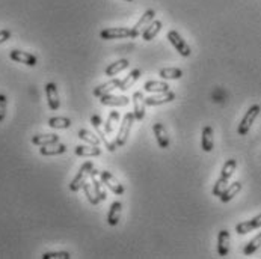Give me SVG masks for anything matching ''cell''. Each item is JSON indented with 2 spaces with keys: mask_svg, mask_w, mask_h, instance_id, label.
Returning a JSON list of instances; mask_svg holds the SVG:
<instances>
[{
  "mask_svg": "<svg viewBox=\"0 0 261 259\" xmlns=\"http://www.w3.org/2000/svg\"><path fill=\"white\" fill-rule=\"evenodd\" d=\"M154 17H156V11L154 9H148V11H145V14L139 18V21L134 24V27H133V30H134V33L139 36V35H142V32H143V29L154 20Z\"/></svg>",
  "mask_w": 261,
  "mask_h": 259,
  "instance_id": "17",
  "label": "cell"
},
{
  "mask_svg": "<svg viewBox=\"0 0 261 259\" xmlns=\"http://www.w3.org/2000/svg\"><path fill=\"white\" fill-rule=\"evenodd\" d=\"M91 184H92V183H91ZM91 184H89V183H85V184H83V192L86 194L89 203L94 205V206H97L98 202H100V199H98V196H97L95 190H94V186H91Z\"/></svg>",
  "mask_w": 261,
  "mask_h": 259,
  "instance_id": "32",
  "label": "cell"
},
{
  "mask_svg": "<svg viewBox=\"0 0 261 259\" xmlns=\"http://www.w3.org/2000/svg\"><path fill=\"white\" fill-rule=\"evenodd\" d=\"M9 38H11V32H9L8 29H3V30H0V44L6 42Z\"/></svg>",
  "mask_w": 261,
  "mask_h": 259,
  "instance_id": "37",
  "label": "cell"
},
{
  "mask_svg": "<svg viewBox=\"0 0 261 259\" xmlns=\"http://www.w3.org/2000/svg\"><path fill=\"white\" fill-rule=\"evenodd\" d=\"M66 151V146L64 143L55 142V143H49V145H43L40 148V154L44 157H55V155H61Z\"/></svg>",
  "mask_w": 261,
  "mask_h": 259,
  "instance_id": "14",
  "label": "cell"
},
{
  "mask_svg": "<svg viewBox=\"0 0 261 259\" xmlns=\"http://www.w3.org/2000/svg\"><path fill=\"white\" fill-rule=\"evenodd\" d=\"M217 253L219 256H227L230 253V232L222 229L217 235Z\"/></svg>",
  "mask_w": 261,
  "mask_h": 259,
  "instance_id": "18",
  "label": "cell"
},
{
  "mask_svg": "<svg viewBox=\"0 0 261 259\" xmlns=\"http://www.w3.org/2000/svg\"><path fill=\"white\" fill-rule=\"evenodd\" d=\"M260 247H261V234H258L255 238H252V240L245 246V249H243V255H245V256H251V255H254Z\"/></svg>",
  "mask_w": 261,
  "mask_h": 259,
  "instance_id": "30",
  "label": "cell"
},
{
  "mask_svg": "<svg viewBox=\"0 0 261 259\" xmlns=\"http://www.w3.org/2000/svg\"><path fill=\"white\" fill-rule=\"evenodd\" d=\"M261 112V107L258 104H254V106H251L249 109H248V112L245 113V116H243V119H242V122H240V125H239V134L240 136H246L248 133H249V130L252 127V124L255 122V119H257V116L260 115Z\"/></svg>",
  "mask_w": 261,
  "mask_h": 259,
  "instance_id": "5",
  "label": "cell"
},
{
  "mask_svg": "<svg viewBox=\"0 0 261 259\" xmlns=\"http://www.w3.org/2000/svg\"><path fill=\"white\" fill-rule=\"evenodd\" d=\"M258 228H261V214L260 215H257V217H254V219H251V220H248V222L239 223V225L236 226V232H237L239 235H245V234L252 232L254 229H258Z\"/></svg>",
  "mask_w": 261,
  "mask_h": 259,
  "instance_id": "15",
  "label": "cell"
},
{
  "mask_svg": "<svg viewBox=\"0 0 261 259\" xmlns=\"http://www.w3.org/2000/svg\"><path fill=\"white\" fill-rule=\"evenodd\" d=\"M92 169H94L92 161H86V163H83V164L80 166V169H79L77 175H76V177H74V180L69 183V190H71L72 193H76V192H79L80 189H83V184H85V183H86V180L91 177Z\"/></svg>",
  "mask_w": 261,
  "mask_h": 259,
  "instance_id": "2",
  "label": "cell"
},
{
  "mask_svg": "<svg viewBox=\"0 0 261 259\" xmlns=\"http://www.w3.org/2000/svg\"><path fill=\"white\" fill-rule=\"evenodd\" d=\"M129 68V61L127 59H120V61H117V62H114V64H110L107 68H106V75L107 77H114V75H117V74H120L121 71H124V69H127Z\"/></svg>",
  "mask_w": 261,
  "mask_h": 259,
  "instance_id": "25",
  "label": "cell"
},
{
  "mask_svg": "<svg viewBox=\"0 0 261 259\" xmlns=\"http://www.w3.org/2000/svg\"><path fill=\"white\" fill-rule=\"evenodd\" d=\"M120 83H121V80H118V78H112V80H109L107 83H103V84L97 86V88L94 89V92H92V94H94V97L101 98V97H104V95L110 94L114 89H118Z\"/></svg>",
  "mask_w": 261,
  "mask_h": 259,
  "instance_id": "16",
  "label": "cell"
},
{
  "mask_svg": "<svg viewBox=\"0 0 261 259\" xmlns=\"http://www.w3.org/2000/svg\"><path fill=\"white\" fill-rule=\"evenodd\" d=\"M159 75L163 80H178L183 77V71L180 68H162L159 71Z\"/></svg>",
  "mask_w": 261,
  "mask_h": 259,
  "instance_id": "28",
  "label": "cell"
},
{
  "mask_svg": "<svg viewBox=\"0 0 261 259\" xmlns=\"http://www.w3.org/2000/svg\"><path fill=\"white\" fill-rule=\"evenodd\" d=\"M118 121H120V112H110L109 116H107V121L104 122V131H106L107 134L114 133L115 125H117Z\"/></svg>",
  "mask_w": 261,
  "mask_h": 259,
  "instance_id": "33",
  "label": "cell"
},
{
  "mask_svg": "<svg viewBox=\"0 0 261 259\" xmlns=\"http://www.w3.org/2000/svg\"><path fill=\"white\" fill-rule=\"evenodd\" d=\"M236 167H237V161L236 160H228L225 164H223V167H222V172H220V177H219V180L216 181V184H214V187H213V194L214 196H220V194L223 193V190L228 187V183H230V178L233 177V174H234V170H236Z\"/></svg>",
  "mask_w": 261,
  "mask_h": 259,
  "instance_id": "1",
  "label": "cell"
},
{
  "mask_svg": "<svg viewBox=\"0 0 261 259\" xmlns=\"http://www.w3.org/2000/svg\"><path fill=\"white\" fill-rule=\"evenodd\" d=\"M79 139L83 140V142H86L88 145H94V146H98V143H100V137L95 136V134H92L88 130H80L79 131Z\"/></svg>",
  "mask_w": 261,
  "mask_h": 259,
  "instance_id": "31",
  "label": "cell"
},
{
  "mask_svg": "<svg viewBox=\"0 0 261 259\" xmlns=\"http://www.w3.org/2000/svg\"><path fill=\"white\" fill-rule=\"evenodd\" d=\"M74 152L79 157H98L101 154V149L94 145H79L76 146Z\"/></svg>",
  "mask_w": 261,
  "mask_h": 259,
  "instance_id": "22",
  "label": "cell"
},
{
  "mask_svg": "<svg viewBox=\"0 0 261 259\" xmlns=\"http://www.w3.org/2000/svg\"><path fill=\"white\" fill-rule=\"evenodd\" d=\"M121 211H123V203L121 202H114L109 208V212H107V223L110 226H117L121 220Z\"/></svg>",
  "mask_w": 261,
  "mask_h": 259,
  "instance_id": "19",
  "label": "cell"
},
{
  "mask_svg": "<svg viewBox=\"0 0 261 259\" xmlns=\"http://www.w3.org/2000/svg\"><path fill=\"white\" fill-rule=\"evenodd\" d=\"M134 113L131 112V113H127V115H124V118H123V124L120 125V131H118V136H117V139H115V145H117V148L120 146H124L126 143H127V139H129V134H130L131 131V125H133V122H134Z\"/></svg>",
  "mask_w": 261,
  "mask_h": 259,
  "instance_id": "4",
  "label": "cell"
},
{
  "mask_svg": "<svg viewBox=\"0 0 261 259\" xmlns=\"http://www.w3.org/2000/svg\"><path fill=\"white\" fill-rule=\"evenodd\" d=\"M153 131H154V136H156V140H157L159 148L168 149V148H169V136H168L166 128L163 127V124L156 122V124L153 125Z\"/></svg>",
  "mask_w": 261,
  "mask_h": 259,
  "instance_id": "12",
  "label": "cell"
},
{
  "mask_svg": "<svg viewBox=\"0 0 261 259\" xmlns=\"http://www.w3.org/2000/svg\"><path fill=\"white\" fill-rule=\"evenodd\" d=\"M43 259H69L71 255L68 252H46L43 256Z\"/></svg>",
  "mask_w": 261,
  "mask_h": 259,
  "instance_id": "35",
  "label": "cell"
},
{
  "mask_svg": "<svg viewBox=\"0 0 261 259\" xmlns=\"http://www.w3.org/2000/svg\"><path fill=\"white\" fill-rule=\"evenodd\" d=\"M242 183L240 181H237V183H233V184H230L225 190H223V193L219 196V199H220V202H223V203H227V202H230L236 194L239 193L240 190H242Z\"/></svg>",
  "mask_w": 261,
  "mask_h": 259,
  "instance_id": "23",
  "label": "cell"
},
{
  "mask_svg": "<svg viewBox=\"0 0 261 259\" xmlns=\"http://www.w3.org/2000/svg\"><path fill=\"white\" fill-rule=\"evenodd\" d=\"M175 100V94L172 91H166V92H162L156 97H148L145 98V104L146 106H162V104H166V103H171Z\"/></svg>",
  "mask_w": 261,
  "mask_h": 259,
  "instance_id": "13",
  "label": "cell"
},
{
  "mask_svg": "<svg viewBox=\"0 0 261 259\" xmlns=\"http://www.w3.org/2000/svg\"><path fill=\"white\" fill-rule=\"evenodd\" d=\"M91 124H92V127L101 125V118H100L98 115H94V116H91Z\"/></svg>",
  "mask_w": 261,
  "mask_h": 259,
  "instance_id": "38",
  "label": "cell"
},
{
  "mask_svg": "<svg viewBox=\"0 0 261 259\" xmlns=\"http://www.w3.org/2000/svg\"><path fill=\"white\" fill-rule=\"evenodd\" d=\"M143 91L146 92H156V94H162V92H166L169 91V84L165 83V81H146L145 86H143Z\"/></svg>",
  "mask_w": 261,
  "mask_h": 259,
  "instance_id": "26",
  "label": "cell"
},
{
  "mask_svg": "<svg viewBox=\"0 0 261 259\" xmlns=\"http://www.w3.org/2000/svg\"><path fill=\"white\" fill-rule=\"evenodd\" d=\"M6 107H8V98L3 94H0V124L6 116Z\"/></svg>",
  "mask_w": 261,
  "mask_h": 259,
  "instance_id": "36",
  "label": "cell"
},
{
  "mask_svg": "<svg viewBox=\"0 0 261 259\" xmlns=\"http://www.w3.org/2000/svg\"><path fill=\"white\" fill-rule=\"evenodd\" d=\"M101 39H123V38H137L133 29L129 27H107L100 32Z\"/></svg>",
  "mask_w": 261,
  "mask_h": 259,
  "instance_id": "3",
  "label": "cell"
},
{
  "mask_svg": "<svg viewBox=\"0 0 261 259\" xmlns=\"http://www.w3.org/2000/svg\"><path fill=\"white\" fill-rule=\"evenodd\" d=\"M49 127L55 130H66L71 127V119L65 116H55L49 119Z\"/></svg>",
  "mask_w": 261,
  "mask_h": 259,
  "instance_id": "29",
  "label": "cell"
},
{
  "mask_svg": "<svg viewBox=\"0 0 261 259\" xmlns=\"http://www.w3.org/2000/svg\"><path fill=\"white\" fill-rule=\"evenodd\" d=\"M100 178H101V181L104 183V186L106 187H109L110 189V192L114 194H117V196H121V194L124 193V186L110 174V172H107V170H101L100 172Z\"/></svg>",
  "mask_w": 261,
  "mask_h": 259,
  "instance_id": "7",
  "label": "cell"
},
{
  "mask_svg": "<svg viewBox=\"0 0 261 259\" xmlns=\"http://www.w3.org/2000/svg\"><path fill=\"white\" fill-rule=\"evenodd\" d=\"M140 69H133L130 74L124 78V80H121V83H120V86H118V89L120 91H123V92H126V91H129L131 86L137 81V78L140 77Z\"/></svg>",
  "mask_w": 261,
  "mask_h": 259,
  "instance_id": "24",
  "label": "cell"
},
{
  "mask_svg": "<svg viewBox=\"0 0 261 259\" xmlns=\"http://www.w3.org/2000/svg\"><path fill=\"white\" fill-rule=\"evenodd\" d=\"M59 142V136L58 134H36L32 137V143L43 146V145H49V143H55Z\"/></svg>",
  "mask_w": 261,
  "mask_h": 259,
  "instance_id": "27",
  "label": "cell"
},
{
  "mask_svg": "<svg viewBox=\"0 0 261 259\" xmlns=\"http://www.w3.org/2000/svg\"><path fill=\"white\" fill-rule=\"evenodd\" d=\"M133 113H134V118L136 121H143L145 118V97L142 92H134L133 94Z\"/></svg>",
  "mask_w": 261,
  "mask_h": 259,
  "instance_id": "8",
  "label": "cell"
},
{
  "mask_svg": "<svg viewBox=\"0 0 261 259\" xmlns=\"http://www.w3.org/2000/svg\"><path fill=\"white\" fill-rule=\"evenodd\" d=\"M214 146V139H213V128L210 125L202 128V136H201V148L205 152H211Z\"/></svg>",
  "mask_w": 261,
  "mask_h": 259,
  "instance_id": "20",
  "label": "cell"
},
{
  "mask_svg": "<svg viewBox=\"0 0 261 259\" xmlns=\"http://www.w3.org/2000/svg\"><path fill=\"white\" fill-rule=\"evenodd\" d=\"M168 39H169V42L174 46V49H175L181 56H184V58H189V56H191L192 50H191L189 44L181 38V35H180L177 30H169V32H168Z\"/></svg>",
  "mask_w": 261,
  "mask_h": 259,
  "instance_id": "6",
  "label": "cell"
},
{
  "mask_svg": "<svg viewBox=\"0 0 261 259\" xmlns=\"http://www.w3.org/2000/svg\"><path fill=\"white\" fill-rule=\"evenodd\" d=\"M100 101H101L103 106H114V107H124V106L130 104L129 97H126V95H112V94H107V95L101 97Z\"/></svg>",
  "mask_w": 261,
  "mask_h": 259,
  "instance_id": "10",
  "label": "cell"
},
{
  "mask_svg": "<svg viewBox=\"0 0 261 259\" xmlns=\"http://www.w3.org/2000/svg\"><path fill=\"white\" fill-rule=\"evenodd\" d=\"M9 58L14 61V62H18V64H24L27 66H35L38 64V59L36 56H33L32 53H27V52H21V50H12L9 53Z\"/></svg>",
  "mask_w": 261,
  "mask_h": 259,
  "instance_id": "9",
  "label": "cell"
},
{
  "mask_svg": "<svg viewBox=\"0 0 261 259\" xmlns=\"http://www.w3.org/2000/svg\"><path fill=\"white\" fill-rule=\"evenodd\" d=\"M94 128H95V131H97V136L100 137V140H101V142H103V143L107 146V149H109L110 152H114V151L117 149V145H115V142H114V143H110V142L107 140V137H106V134H104L106 131H103V130H101V125H97V127H94Z\"/></svg>",
  "mask_w": 261,
  "mask_h": 259,
  "instance_id": "34",
  "label": "cell"
},
{
  "mask_svg": "<svg viewBox=\"0 0 261 259\" xmlns=\"http://www.w3.org/2000/svg\"><path fill=\"white\" fill-rule=\"evenodd\" d=\"M162 30V21H159V20H153L145 29H143V32H142V38H143V41H153L156 36H157V33Z\"/></svg>",
  "mask_w": 261,
  "mask_h": 259,
  "instance_id": "21",
  "label": "cell"
},
{
  "mask_svg": "<svg viewBox=\"0 0 261 259\" xmlns=\"http://www.w3.org/2000/svg\"><path fill=\"white\" fill-rule=\"evenodd\" d=\"M126 2H133V0H126Z\"/></svg>",
  "mask_w": 261,
  "mask_h": 259,
  "instance_id": "39",
  "label": "cell"
},
{
  "mask_svg": "<svg viewBox=\"0 0 261 259\" xmlns=\"http://www.w3.org/2000/svg\"><path fill=\"white\" fill-rule=\"evenodd\" d=\"M46 95H47V103L50 110H58L61 106L59 101V94H58V86L55 83H47L46 84Z\"/></svg>",
  "mask_w": 261,
  "mask_h": 259,
  "instance_id": "11",
  "label": "cell"
}]
</instances>
